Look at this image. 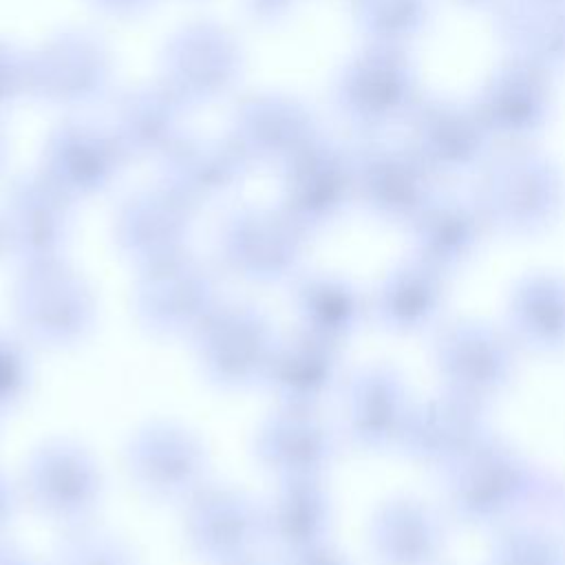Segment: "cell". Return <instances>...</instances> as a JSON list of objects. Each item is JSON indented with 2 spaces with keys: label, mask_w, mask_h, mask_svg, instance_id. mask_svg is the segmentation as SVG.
Masks as SVG:
<instances>
[{
  "label": "cell",
  "mask_w": 565,
  "mask_h": 565,
  "mask_svg": "<svg viewBox=\"0 0 565 565\" xmlns=\"http://www.w3.org/2000/svg\"><path fill=\"white\" fill-rule=\"evenodd\" d=\"M446 503L466 525H488L521 510H558L565 488L497 437L446 470Z\"/></svg>",
  "instance_id": "cell-1"
},
{
  "label": "cell",
  "mask_w": 565,
  "mask_h": 565,
  "mask_svg": "<svg viewBox=\"0 0 565 565\" xmlns=\"http://www.w3.org/2000/svg\"><path fill=\"white\" fill-rule=\"evenodd\" d=\"M472 201L490 230L532 236L558 218L565 203V179L545 154L508 150L483 166Z\"/></svg>",
  "instance_id": "cell-2"
},
{
  "label": "cell",
  "mask_w": 565,
  "mask_h": 565,
  "mask_svg": "<svg viewBox=\"0 0 565 565\" xmlns=\"http://www.w3.org/2000/svg\"><path fill=\"white\" fill-rule=\"evenodd\" d=\"M9 305L22 338L46 349L84 342L97 322L90 282L62 258L20 265L9 289Z\"/></svg>",
  "instance_id": "cell-3"
},
{
  "label": "cell",
  "mask_w": 565,
  "mask_h": 565,
  "mask_svg": "<svg viewBox=\"0 0 565 565\" xmlns=\"http://www.w3.org/2000/svg\"><path fill=\"white\" fill-rule=\"evenodd\" d=\"M278 340L271 316L247 300H221L192 335L203 377L223 391L265 384Z\"/></svg>",
  "instance_id": "cell-4"
},
{
  "label": "cell",
  "mask_w": 565,
  "mask_h": 565,
  "mask_svg": "<svg viewBox=\"0 0 565 565\" xmlns=\"http://www.w3.org/2000/svg\"><path fill=\"white\" fill-rule=\"evenodd\" d=\"M104 472L75 439H46L24 461L20 497L40 516L62 527L86 525L104 499Z\"/></svg>",
  "instance_id": "cell-5"
},
{
  "label": "cell",
  "mask_w": 565,
  "mask_h": 565,
  "mask_svg": "<svg viewBox=\"0 0 565 565\" xmlns=\"http://www.w3.org/2000/svg\"><path fill=\"white\" fill-rule=\"evenodd\" d=\"M121 463L137 492L154 503H185L210 483L212 457L192 428L154 419L141 424L124 444Z\"/></svg>",
  "instance_id": "cell-6"
},
{
  "label": "cell",
  "mask_w": 565,
  "mask_h": 565,
  "mask_svg": "<svg viewBox=\"0 0 565 565\" xmlns=\"http://www.w3.org/2000/svg\"><path fill=\"white\" fill-rule=\"evenodd\" d=\"M218 302L214 274L185 252L139 267L132 285V313L154 338H192Z\"/></svg>",
  "instance_id": "cell-7"
},
{
  "label": "cell",
  "mask_w": 565,
  "mask_h": 565,
  "mask_svg": "<svg viewBox=\"0 0 565 565\" xmlns=\"http://www.w3.org/2000/svg\"><path fill=\"white\" fill-rule=\"evenodd\" d=\"M183 543L207 565L252 558L267 543L265 505L241 488L205 483L183 503Z\"/></svg>",
  "instance_id": "cell-8"
},
{
  "label": "cell",
  "mask_w": 565,
  "mask_h": 565,
  "mask_svg": "<svg viewBox=\"0 0 565 565\" xmlns=\"http://www.w3.org/2000/svg\"><path fill=\"white\" fill-rule=\"evenodd\" d=\"M433 360L444 388L481 404L499 395L516 369L512 338L475 318L446 322L433 338Z\"/></svg>",
  "instance_id": "cell-9"
},
{
  "label": "cell",
  "mask_w": 565,
  "mask_h": 565,
  "mask_svg": "<svg viewBox=\"0 0 565 565\" xmlns=\"http://www.w3.org/2000/svg\"><path fill=\"white\" fill-rule=\"evenodd\" d=\"M492 437L483 404L444 388L408 406L397 446L408 459L446 472Z\"/></svg>",
  "instance_id": "cell-10"
},
{
  "label": "cell",
  "mask_w": 565,
  "mask_h": 565,
  "mask_svg": "<svg viewBox=\"0 0 565 565\" xmlns=\"http://www.w3.org/2000/svg\"><path fill=\"white\" fill-rule=\"evenodd\" d=\"M408 119L411 148L430 174H466L488 154L492 135L475 106L448 97H426L417 102Z\"/></svg>",
  "instance_id": "cell-11"
},
{
  "label": "cell",
  "mask_w": 565,
  "mask_h": 565,
  "mask_svg": "<svg viewBox=\"0 0 565 565\" xmlns=\"http://www.w3.org/2000/svg\"><path fill=\"white\" fill-rule=\"evenodd\" d=\"M552 104V71L512 55L483 82L472 106L492 137L521 141L547 124Z\"/></svg>",
  "instance_id": "cell-12"
},
{
  "label": "cell",
  "mask_w": 565,
  "mask_h": 565,
  "mask_svg": "<svg viewBox=\"0 0 565 565\" xmlns=\"http://www.w3.org/2000/svg\"><path fill=\"white\" fill-rule=\"evenodd\" d=\"M252 452L278 481L322 479L335 459L338 439L318 411L278 406L258 424Z\"/></svg>",
  "instance_id": "cell-13"
},
{
  "label": "cell",
  "mask_w": 565,
  "mask_h": 565,
  "mask_svg": "<svg viewBox=\"0 0 565 565\" xmlns=\"http://www.w3.org/2000/svg\"><path fill=\"white\" fill-rule=\"evenodd\" d=\"M342 102L351 117L369 128H384L411 117L419 102L417 73L402 46L377 44L344 77Z\"/></svg>",
  "instance_id": "cell-14"
},
{
  "label": "cell",
  "mask_w": 565,
  "mask_h": 565,
  "mask_svg": "<svg viewBox=\"0 0 565 565\" xmlns=\"http://www.w3.org/2000/svg\"><path fill=\"white\" fill-rule=\"evenodd\" d=\"M300 227L289 218L260 212L234 216L221 236V260L238 278L274 285L291 278L300 265Z\"/></svg>",
  "instance_id": "cell-15"
},
{
  "label": "cell",
  "mask_w": 565,
  "mask_h": 565,
  "mask_svg": "<svg viewBox=\"0 0 565 565\" xmlns=\"http://www.w3.org/2000/svg\"><path fill=\"white\" fill-rule=\"evenodd\" d=\"M408 395L399 371L391 364L355 369L344 386V435L360 450H386L397 446Z\"/></svg>",
  "instance_id": "cell-16"
},
{
  "label": "cell",
  "mask_w": 565,
  "mask_h": 565,
  "mask_svg": "<svg viewBox=\"0 0 565 565\" xmlns=\"http://www.w3.org/2000/svg\"><path fill=\"white\" fill-rule=\"evenodd\" d=\"M358 190L373 214L408 225L435 196L433 174L413 148L391 143L377 146L362 157Z\"/></svg>",
  "instance_id": "cell-17"
},
{
  "label": "cell",
  "mask_w": 565,
  "mask_h": 565,
  "mask_svg": "<svg viewBox=\"0 0 565 565\" xmlns=\"http://www.w3.org/2000/svg\"><path fill=\"white\" fill-rule=\"evenodd\" d=\"M340 377V347L305 329L280 335L265 386L278 406L318 411Z\"/></svg>",
  "instance_id": "cell-18"
},
{
  "label": "cell",
  "mask_w": 565,
  "mask_h": 565,
  "mask_svg": "<svg viewBox=\"0 0 565 565\" xmlns=\"http://www.w3.org/2000/svg\"><path fill=\"white\" fill-rule=\"evenodd\" d=\"M444 541L441 516L417 497H388L369 521V547L377 565H435Z\"/></svg>",
  "instance_id": "cell-19"
},
{
  "label": "cell",
  "mask_w": 565,
  "mask_h": 565,
  "mask_svg": "<svg viewBox=\"0 0 565 565\" xmlns=\"http://www.w3.org/2000/svg\"><path fill=\"white\" fill-rule=\"evenodd\" d=\"M446 276L419 256L395 265L373 294V320L395 333H413L433 324L446 300Z\"/></svg>",
  "instance_id": "cell-20"
},
{
  "label": "cell",
  "mask_w": 565,
  "mask_h": 565,
  "mask_svg": "<svg viewBox=\"0 0 565 565\" xmlns=\"http://www.w3.org/2000/svg\"><path fill=\"white\" fill-rule=\"evenodd\" d=\"M267 543L280 556L329 543L331 499L322 479H282L265 505Z\"/></svg>",
  "instance_id": "cell-21"
},
{
  "label": "cell",
  "mask_w": 565,
  "mask_h": 565,
  "mask_svg": "<svg viewBox=\"0 0 565 565\" xmlns=\"http://www.w3.org/2000/svg\"><path fill=\"white\" fill-rule=\"evenodd\" d=\"M486 227L472 199L433 196L411 223L415 256L448 274L475 254Z\"/></svg>",
  "instance_id": "cell-22"
},
{
  "label": "cell",
  "mask_w": 565,
  "mask_h": 565,
  "mask_svg": "<svg viewBox=\"0 0 565 565\" xmlns=\"http://www.w3.org/2000/svg\"><path fill=\"white\" fill-rule=\"evenodd\" d=\"M291 307L300 329L342 347L364 322L360 289L333 274H302L291 282Z\"/></svg>",
  "instance_id": "cell-23"
},
{
  "label": "cell",
  "mask_w": 565,
  "mask_h": 565,
  "mask_svg": "<svg viewBox=\"0 0 565 565\" xmlns=\"http://www.w3.org/2000/svg\"><path fill=\"white\" fill-rule=\"evenodd\" d=\"M494 26L514 57L547 71L565 66V0H501Z\"/></svg>",
  "instance_id": "cell-24"
},
{
  "label": "cell",
  "mask_w": 565,
  "mask_h": 565,
  "mask_svg": "<svg viewBox=\"0 0 565 565\" xmlns=\"http://www.w3.org/2000/svg\"><path fill=\"white\" fill-rule=\"evenodd\" d=\"M510 333L539 353L565 349V276L532 271L516 280L508 300Z\"/></svg>",
  "instance_id": "cell-25"
},
{
  "label": "cell",
  "mask_w": 565,
  "mask_h": 565,
  "mask_svg": "<svg viewBox=\"0 0 565 565\" xmlns=\"http://www.w3.org/2000/svg\"><path fill=\"white\" fill-rule=\"evenodd\" d=\"M117 241L137 267H146L183 252L185 218L174 205L159 201L135 203L119 221Z\"/></svg>",
  "instance_id": "cell-26"
},
{
  "label": "cell",
  "mask_w": 565,
  "mask_h": 565,
  "mask_svg": "<svg viewBox=\"0 0 565 565\" xmlns=\"http://www.w3.org/2000/svg\"><path fill=\"white\" fill-rule=\"evenodd\" d=\"M7 243L20 265L62 258V212L49 199L35 194L18 199L7 223Z\"/></svg>",
  "instance_id": "cell-27"
},
{
  "label": "cell",
  "mask_w": 565,
  "mask_h": 565,
  "mask_svg": "<svg viewBox=\"0 0 565 565\" xmlns=\"http://www.w3.org/2000/svg\"><path fill=\"white\" fill-rule=\"evenodd\" d=\"M349 190V170L327 157L296 188L291 199V221L298 227H313L329 221L347 203Z\"/></svg>",
  "instance_id": "cell-28"
},
{
  "label": "cell",
  "mask_w": 565,
  "mask_h": 565,
  "mask_svg": "<svg viewBox=\"0 0 565 565\" xmlns=\"http://www.w3.org/2000/svg\"><path fill=\"white\" fill-rule=\"evenodd\" d=\"M49 565H141L132 545L93 525L64 527L51 550Z\"/></svg>",
  "instance_id": "cell-29"
},
{
  "label": "cell",
  "mask_w": 565,
  "mask_h": 565,
  "mask_svg": "<svg viewBox=\"0 0 565 565\" xmlns=\"http://www.w3.org/2000/svg\"><path fill=\"white\" fill-rule=\"evenodd\" d=\"M360 15L380 44L402 46L428 26L433 0H360Z\"/></svg>",
  "instance_id": "cell-30"
},
{
  "label": "cell",
  "mask_w": 565,
  "mask_h": 565,
  "mask_svg": "<svg viewBox=\"0 0 565 565\" xmlns=\"http://www.w3.org/2000/svg\"><path fill=\"white\" fill-rule=\"evenodd\" d=\"M488 565H565V547L547 527L508 525L492 539Z\"/></svg>",
  "instance_id": "cell-31"
},
{
  "label": "cell",
  "mask_w": 565,
  "mask_h": 565,
  "mask_svg": "<svg viewBox=\"0 0 565 565\" xmlns=\"http://www.w3.org/2000/svg\"><path fill=\"white\" fill-rule=\"evenodd\" d=\"M31 377L33 366L24 342L0 331V415H7L24 399Z\"/></svg>",
  "instance_id": "cell-32"
},
{
  "label": "cell",
  "mask_w": 565,
  "mask_h": 565,
  "mask_svg": "<svg viewBox=\"0 0 565 565\" xmlns=\"http://www.w3.org/2000/svg\"><path fill=\"white\" fill-rule=\"evenodd\" d=\"M280 565H351V563L329 543H322L318 547L282 556Z\"/></svg>",
  "instance_id": "cell-33"
},
{
  "label": "cell",
  "mask_w": 565,
  "mask_h": 565,
  "mask_svg": "<svg viewBox=\"0 0 565 565\" xmlns=\"http://www.w3.org/2000/svg\"><path fill=\"white\" fill-rule=\"evenodd\" d=\"M15 490L11 486V481L7 479V475L0 470V539L4 536L7 527L11 525L13 521V514H15Z\"/></svg>",
  "instance_id": "cell-34"
},
{
  "label": "cell",
  "mask_w": 565,
  "mask_h": 565,
  "mask_svg": "<svg viewBox=\"0 0 565 565\" xmlns=\"http://www.w3.org/2000/svg\"><path fill=\"white\" fill-rule=\"evenodd\" d=\"M0 565H38L24 550L0 539Z\"/></svg>",
  "instance_id": "cell-35"
},
{
  "label": "cell",
  "mask_w": 565,
  "mask_h": 565,
  "mask_svg": "<svg viewBox=\"0 0 565 565\" xmlns=\"http://www.w3.org/2000/svg\"><path fill=\"white\" fill-rule=\"evenodd\" d=\"M227 565H267V563H263V561H258V558H245V561H236V563H227Z\"/></svg>",
  "instance_id": "cell-36"
},
{
  "label": "cell",
  "mask_w": 565,
  "mask_h": 565,
  "mask_svg": "<svg viewBox=\"0 0 565 565\" xmlns=\"http://www.w3.org/2000/svg\"><path fill=\"white\" fill-rule=\"evenodd\" d=\"M457 2H463V4H470V7H483V4H490L492 0H457Z\"/></svg>",
  "instance_id": "cell-37"
}]
</instances>
